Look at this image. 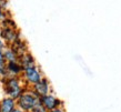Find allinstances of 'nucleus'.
Masks as SVG:
<instances>
[{
    "label": "nucleus",
    "mask_w": 121,
    "mask_h": 112,
    "mask_svg": "<svg viewBox=\"0 0 121 112\" xmlns=\"http://www.w3.org/2000/svg\"><path fill=\"white\" fill-rule=\"evenodd\" d=\"M4 80V89L7 95L13 100H17L22 93H23V88L21 86V81L19 77H8Z\"/></svg>",
    "instance_id": "f257e3e1"
},
{
    "label": "nucleus",
    "mask_w": 121,
    "mask_h": 112,
    "mask_svg": "<svg viewBox=\"0 0 121 112\" xmlns=\"http://www.w3.org/2000/svg\"><path fill=\"white\" fill-rule=\"evenodd\" d=\"M17 105L25 112H30L38 103H40V98L33 91H23V93L17 99Z\"/></svg>",
    "instance_id": "f03ea898"
},
{
    "label": "nucleus",
    "mask_w": 121,
    "mask_h": 112,
    "mask_svg": "<svg viewBox=\"0 0 121 112\" xmlns=\"http://www.w3.org/2000/svg\"><path fill=\"white\" fill-rule=\"evenodd\" d=\"M22 78L25 79L28 84H36L37 82H39L43 77H42V72L40 71V69L38 68L37 65H33V67H30V68L23 69L22 71Z\"/></svg>",
    "instance_id": "7ed1b4c3"
},
{
    "label": "nucleus",
    "mask_w": 121,
    "mask_h": 112,
    "mask_svg": "<svg viewBox=\"0 0 121 112\" xmlns=\"http://www.w3.org/2000/svg\"><path fill=\"white\" fill-rule=\"evenodd\" d=\"M0 38L4 40L6 44H12L16 40H18L19 32L17 31L16 28H8V27H2L1 28V32H0Z\"/></svg>",
    "instance_id": "20e7f679"
},
{
    "label": "nucleus",
    "mask_w": 121,
    "mask_h": 112,
    "mask_svg": "<svg viewBox=\"0 0 121 112\" xmlns=\"http://www.w3.org/2000/svg\"><path fill=\"white\" fill-rule=\"evenodd\" d=\"M40 103L46 108V110L51 111V110H53L56 108H60L61 101L59 100L58 98H56L55 95H52V94H47V95L40 98Z\"/></svg>",
    "instance_id": "39448f33"
},
{
    "label": "nucleus",
    "mask_w": 121,
    "mask_h": 112,
    "mask_svg": "<svg viewBox=\"0 0 121 112\" xmlns=\"http://www.w3.org/2000/svg\"><path fill=\"white\" fill-rule=\"evenodd\" d=\"M32 87H33L32 91L37 94L39 98L49 94V91H50V83H49V81H48L46 78H42L39 82H37L36 84H33Z\"/></svg>",
    "instance_id": "423d86ee"
},
{
    "label": "nucleus",
    "mask_w": 121,
    "mask_h": 112,
    "mask_svg": "<svg viewBox=\"0 0 121 112\" xmlns=\"http://www.w3.org/2000/svg\"><path fill=\"white\" fill-rule=\"evenodd\" d=\"M18 62L20 63L22 69H27L30 68V67H33V65H37L36 60H35L33 56L30 52H26V53L21 54L18 59Z\"/></svg>",
    "instance_id": "0eeeda50"
},
{
    "label": "nucleus",
    "mask_w": 121,
    "mask_h": 112,
    "mask_svg": "<svg viewBox=\"0 0 121 112\" xmlns=\"http://www.w3.org/2000/svg\"><path fill=\"white\" fill-rule=\"evenodd\" d=\"M23 69L18 61L16 62H8L7 63V72L8 77H20L22 74ZM7 77V78H8Z\"/></svg>",
    "instance_id": "6e6552de"
},
{
    "label": "nucleus",
    "mask_w": 121,
    "mask_h": 112,
    "mask_svg": "<svg viewBox=\"0 0 121 112\" xmlns=\"http://www.w3.org/2000/svg\"><path fill=\"white\" fill-rule=\"evenodd\" d=\"M17 107L16 100L7 97L0 102V112H12Z\"/></svg>",
    "instance_id": "1a4fd4ad"
},
{
    "label": "nucleus",
    "mask_w": 121,
    "mask_h": 112,
    "mask_svg": "<svg viewBox=\"0 0 121 112\" xmlns=\"http://www.w3.org/2000/svg\"><path fill=\"white\" fill-rule=\"evenodd\" d=\"M10 48L18 54V57H20L21 54L28 52V47H27L26 42L22 39H20V38H19L18 40H16L12 44H10Z\"/></svg>",
    "instance_id": "9d476101"
},
{
    "label": "nucleus",
    "mask_w": 121,
    "mask_h": 112,
    "mask_svg": "<svg viewBox=\"0 0 121 112\" xmlns=\"http://www.w3.org/2000/svg\"><path fill=\"white\" fill-rule=\"evenodd\" d=\"M4 57L7 63L8 62H16V61H18V59H19L18 54L16 53L10 47H6L4 49Z\"/></svg>",
    "instance_id": "9b49d317"
},
{
    "label": "nucleus",
    "mask_w": 121,
    "mask_h": 112,
    "mask_svg": "<svg viewBox=\"0 0 121 112\" xmlns=\"http://www.w3.org/2000/svg\"><path fill=\"white\" fill-rule=\"evenodd\" d=\"M8 77L7 72V63H0V78L6 79Z\"/></svg>",
    "instance_id": "f8f14e48"
},
{
    "label": "nucleus",
    "mask_w": 121,
    "mask_h": 112,
    "mask_svg": "<svg viewBox=\"0 0 121 112\" xmlns=\"http://www.w3.org/2000/svg\"><path fill=\"white\" fill-rule=\"evenodd\" d=\"M30 112H49V111L46 110V108H44L41 103H38V104L36 105V107H35V108H33Z\"/></svg>",
    "instance_id": "ddd939ff"
},
{
    "label": "nucleus",
    "mask_w": 121,
    "mask_h": 112,
    "mask_svg": "<svg viewBox=\"0 0 121 112\" xmlns=\"http://www.w3.org/2000/svg\"><path fill=\"white\" fill-rule=\"evenodd\" d=\"M8 16H7V11L4 10V9H1L0 8V22L4 21V19H7Z\"/></svg>",
    "instance_id": "4468645a"
},
{
    "label": "nucleus",
    "mask_w": 121,
    "mask_h": 112,
    "mask_svg": "<svg viewBox=\"0 0 121 112\" xmlns=\"http://www.w3.org/2000/svg\"><path fill=\"white\" fill-rule=\"evenodd\" d=\"M0 63H7L6 60H4V49L0 48Z\"/></svg>",
    "instance_id": "2eb2a0df"
},
{
    "label": "nucleus",
    "mask_w": 121,
    "mask_h": 112,
    "mask_svg": "<svg viewBox=\"0 0 121 112\" xmlns=\"http://www.w3.org/2000/svg\"><path fill=\"white\" fill-rule=\"evenodd\" d=\"M0 8L6 10V8H7V0H0Z\"/></svg>",
    "instance_id": "dca6fc26"
},
{
    "label": "nucleus",
    "mask_w": 121,
    "mask_h": 112,
    "mask_svg": "<svg viewBox=\"0 0 121 112\" xmlns=\"http://www.w3.org/2000/svg\"><path fill=\"white\" fill-rule=\"evenodd\" d=\"M49 112H65L61 108H56L53 109V110H51V111H49Z\"/></svg>",
    "instance_id": "f3484780"
},
{
    "label": "nucleus",
    "mask_w": 121,
    "mask_h": 112,
    "mask_svg": "<svg viewBox=\"0 0 121 112\" xmlns=\"http://www.w3.org/2000/svg\"><path fill=\"white\" fill-rule=\"evenodd\" d=\"M12 112H25V111H22L21 109H19V108H16V109H15V110H13V111H12Z\"/></svg>",
    "instance_id": "a211bd4d"
},
{
    "label": "nucleus",
    "mask_w": 121,
    "mask_h": 112,
    "mask_svg": "<svg viewBox=\"0 0 121 112\" xmlns=\"http://www.w3.org/2000/svg\"><path fill=\"white\" fill-rule=\"evenodd\" d=\"M1 28H2V27H1V23H0V32H1Z\"/></svg>",
    "instance_id": "6ab92c4d"
}]
</instances>
